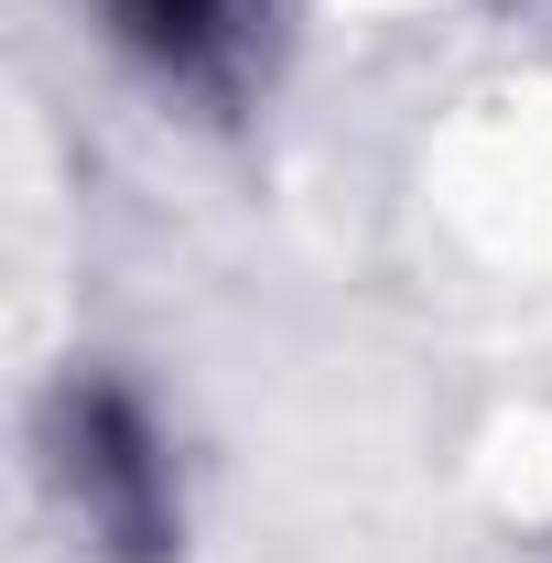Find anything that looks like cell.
<instances>
[{
    "label": "cell",
    "mask_w": 552,
    "mask_h": 563,
    "mask_svg": "<svg viewBox=\"0 0 552 563\" xmlns=\"http://www.w3.org/2000/svg\"><path fill=\"white\" fill-rule=\"evenodd\" d=\"M66 488L120 553H163L174 542V466H163L141 401L109 390V379L98 390H66Z\"/></svg>",
    "instance_id": "cell-1"
},
{
    "label": "cell",
    "mask_w": 552,
    "mask_h": 563,
    "mask_svg": "<svg viewBox=\"0 0 552 563\" xmlns=\"http://www.w3.org/2000/svg\"><path fill=\"white\" fill-rule=\"evenodd\" d=\"M109 11H120V33L141 55L174 76H217L239 55V33H250V0H109Z\"/></svg>",
    "instance_id": "cell-2"
}]
</instances>
